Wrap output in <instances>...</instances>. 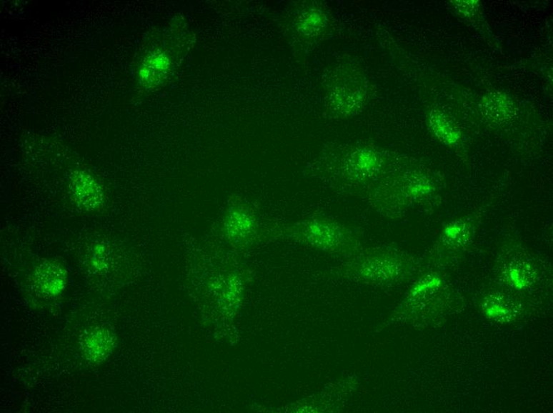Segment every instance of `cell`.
Here are the masks:
<instances>
[{
  "label": "cell",
  "instance_id": "cell-5",
  "mask_svg": "<svg viewBox=\"0 0 553 413\" xmlns=\"http://www.w3.org/2000/svg\"><path fill=\"white\" fill-rule=\"evenodd\" d=\"M432 130L439 139H441L446 144H455L459 139V133L450 125L449 121L441 113L434 111L431 114L429 119Z\"/></svg>",
  "mask_w": 553,
  "mask_h": 413
},
{
  "label": "cell",
  "instance_id": "cell-4",
  "mask_svg": "<svg viewBox=\"0 0 553 413\" xmlns=\"http://www.w3.org/2000/svg\"><path fill=\"white\" fill-rule=\"evenodd\" d=\"M75 195L85 206L94 208L95 204L101 201V191L92 178L86 174H81L74 181Z\"/></svg>",
  "mask_w": 553,
  "mask_h": 413
},
{
  "label": "cell",
  "instance_id": "cell-7",
  "mask_svg": "<svg viewBox=\"0 0 553 413\" xmlns=\"http://www.w3.org/2000/svg\"><path fill=\"white\" fill-rule=\"evenodd\" d=\"M326 24V17L318 10H309L304 14L299 22V31L306 35H314Z\"/></svg>",
  "mask_w": 553,
  "mask_h": 413
},
{
  "label": "cell",
  "instance_id": "cell-3",
  "mask_svg": "<svg viewBox=\"0 0 553 413\" xmlns=\"http://www.w3.org/2000/svg\"><path fill=\"white\" fill-rule=\"evenodd\" d=\"M482 105H483L484 112L492 119H509L514 111L513 102L500 92L489 94L484 99Z\"/></svg>",
  "mask_w": 553,
  "mask_h": 413
},
{
  "label": "cell",
  "instance_id": "cell-1",
  "mask_svg": "<svg viewBox=\"0 0 553 413\" xmlns=\"http://www.w3.org/2000/svg\"><path fill=\"white\" fill-rule=\"evenodd\" d=\"M170 70V61L167 56L161 52H154L145 59L139 71L141 83L147 88L157 86L168 76Z\"/></svg>",
  "mask_w": 553,
  "mask_h": 413
},
{
  "label": "cell",
  "instance_id": "cell-2",
  "mask_svg": "<svg viewBox=\"0 0 553 413\" xmlns=\"http://www.w3.org/2000/svg\"><path fill=\"white\" fill-rule=\"evenodd\" d=\"M112 339L109 332L96 329L87 334L84 339V352L91 360H101L110 354Z\"/></svg>",
  "mask_w": 553,
  "mask_h": 413
},
{
  "label": "cell",
  "instance_id": "cell-6",
  "mask_svg": "<svg viewBox=\"0 0 553 413\" xmlns=\"http://www.w3.org/2000/svg\"><path fill=\"white\" fill-rule=\"evenodd\" d=\"M39 284L41 290L51 295L59 293L61 290L64 283V276L60 268L55 267L54 269H42L41 272Z\"/></svg>",
  "mask_w": 553,
  "mask_h": 413
}]
</instances>
